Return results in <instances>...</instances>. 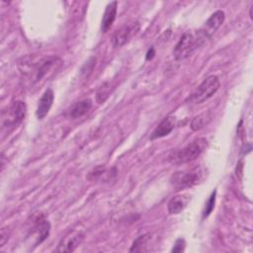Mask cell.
<instances>
[{"label":"cell","instance_id":"obj_7","mask_svg":"<svg viewBox=\"0 0 253 253\" xmlns=\"http://www.w3.org/2000/svg\"><path fill=\"white\" fill-rule=\"evenodd\" d=\"M140 25L138 22L133 21L130 23H127L121 27L119 30L115 32V34L112 37V43L114 47H121L125 43H126L133 36L137 34L139 31Z\"/></svg>","mask_w":253,"mask_h":253},{"label":"cell","instance_id":"obj_19","mask_svg":"<svg viewBox=\"0 0 253 253\" xmlns=\"http://www.w3.org/2000/svg\"><path fill=\"white\" fill-rule=\"evenodd\" d=\"M106 173V170L103 166H98L96 167L95 169H93L87 176V179L90 180V181H94V180H97L99 177L102 176V174H105Z\"/></svg>","mask_w":253,"mask_h":253},{"label":"cell","instance_id":"obj_3","mask_svg":"<svg viewBox=\"0 0 253 253\" xmlns=\"http://www.w3.org/2000/svg\"><path fill=\"white\" fill-rule=\"evenodd\" d=\"M207 144L208 141L206 138H198L183 148L171 151L167 156V160L177 165L191 162L201 155Z\"/></svg>","mask_w":253,"mask_h":253},{"label":"cell","instance_id":"obj_15","mask_svg":"<svg viewBox=\"0 0 253 253\" xmlns=\"http://www.w3.org/2000/svg\"><path fill=\"white\" fill-rule=\"evenodd\" d=\"M212 120V114L211 112H204L196 116L191 122V128L193 130H200L207 126Z\"/></svg>","mask_w":253,"mask_h":253},{"label":"cell","instance_id":"obj_20","mask_svg":"<svg viewBox=\"0 0 253 253\" xmlns=\"http://www.w3.org/2000/svg\"><path fill=\"white\" fill-rule=\"evenodd\" d=\"M185 246H186V242L183 238H179L175 241L174 246L172 248V252H183L185 250Z\"/></svg>","mask_w":253,"mask_h":253},{"label":"cell","instance_id":"obj_6","mask_svg":"<svg viewBox=\"0 0 253 253\" xmlns=\"http://www.w3.org/2000/svg\"><path fill=\"white\" fill-rule=\"evenodd\" d=\"M219 86L220 82L218 77L216 75H210L192 93L189 100L193 104H202L215 94L219 89Z\"/></svg>","mask_w":253,"mask_h":253},{"label":"cell","instance_id":"obj_21","mask_svg":"<svg viewBox=\"0 0 253 253\" xmlns=\"http://www.w3.org/2000/svg\"><path fill=\"white\" fill-rule=\"evenodd\" d=\"M9 235H10V232L8 230V228L6 227H2L1 229V232H0V246H4V244L6 243V241L8 240L9 238Z\"/></svg>","mask_w":253,"mask_h":253},{"label":"cell","instance_id":"obj_11","mask_svg":"<svg viewBox=\"0 0 253 253\" xmlns=\"http://www.w3.org/2000/svg\"><path fill=\"white\" fill-rule=\"evenodd\" d=\"M174 127H175V118L172 116H168L164 118L159 123V125L154 128L150 138L156 139V138H160L165 135H168L174 129Z\"/></svg>","mask_w":253,"mask_h":253},{"label":"cell","instance_id":"obj_8","mask_svg":"<svg viewBox=\"0 0 253 253\" xmlns=\"http://www.w3.org/2000/svg\"><path fill=\"white\" fill-rule=\"evenodd\" d=\"M84 234L79 231H70L66 236H64L59 242L56 251L58 252H71L82 242Z\"/></svg>","mask_w":253,"mask_h":253},{"label":"cell","instance_id":"obj_13","mask_svg":"<svg viewBox=\"0 0 253 253\" xmlns=\"http://www.w3.org/2000/svg\"><path fill=\"white\" fill-rule=\"evenodd\" d=\"M92 108V101L89 98L76 102L69 110V116L72 119H77L87 114Z\"/></svg>","mask_w":253,"mask_h":253},{"label":"cell","instance_id":"obj_2","mask_svg":"<svg viewBox=\"0 0 253 253\" xmlns=\"http://www.w3.org/2000/svg\"><path fill=\"white\" fill-rule=\"evenodd\" d=\"M208 39L209 38L203 33L201 29L186 32L174 47L173 54L175 58L177 60H183L189 57L196 49L204 44Z\"/></svg>","mask_w":253,"mask_h":253},{"label":"cell","instance_id":"obj_4","mask_svg":"<svg viewBox=\"0 0 253 253\" xmlns=\"http://www.w3.org/2000/svg\"><path fill=\"white\" fill-rule=\"evenodd\" d=\"M27 113L26 104L23 101L13 102L7 110L2 112L1 116V126L2 130L7 129L8 131L13 130L17 127L24 120Z\"/></svg>","mask_w":253,"mask_h":253},{"label":"cell","instance_id":"obj_10","mask_svg":"<svg viewBox=\"0 0 253 253\" xmlns=\"http://www.w3.org/2000/svg\"><path fill=\"white\" fill-rule=\"evenodd\" d=\"M53 99H54L53 91L51 89L45 90L44 93L42 94V96L41 97V99L39 100V104H38L37 111H36V116L39 120L43 119L48 114V112L52 106Z\"/></svg>","mask_w":253,"mask_h":253},{"label":"cell","instance_id":"obj_9","mask_svg":"<svg viewBox=\"0 0 253 253\" xmlns=\"http://www.w3.org/2000/svg\"><path fill=\"white\" fill-rule=\"evenodd\" d=\"M224 19V12L221 10H217L211 15V17L206 21L204 27L201 30L210 39L216 32V30L223 24Z\"/></svg>","mask_w":253,"mask_h":253},{"label":"cell","instance_id":"obj_18","mask_svg":"<svg viewBox=\"0 0 253 253\" xmlns=\"http://www.w3.org/2000/svg\"><path fill=\"white\" fill-rule=\"evenodd\" d=\"M215 195H216V192L213 191L211 193V195L210 196L206 206H205V210L203 211V217H207L210 215V213L212 211L213 208H214V204H215Z\"/></svg>","mask_w":253,"mask_h":253},{"label":"cell","instance_id":"obj_16","mask_svg":"<svg viewBox=\"0 0 253 253\" xmlns=\"http://www.w3.org/2000/svg\"><path fill=\"white\" fill-rule=\"evenodd\" d=\"M149 240H150V234L149 233H146V234H143V235L137 237L133 241L129 251L130 252H143V251H146L147 250V248H146L147 245L146 244L148 243Z\"/></svg>","mask_w":253,"mask_h":253},{"label":"cell","instance_id":"obj_12","mask_svg":"<svg viewBox=\"0 0 253 253\" xmlns=\"http://www.w3.org/2000/svg\"><path fill=\"white\" fill-rule=\"evenodd\" d=\"M117 8H118V2L114 1L111 2L107 5L104 15H103V19H102V32L106 33L111 26L113 25L115 19H116V15H117Z\"/></svg>","mask_w":253,"mask_h":253},{"label":"cell","instance_id":"obj_1","mask_svg":"<svg viewBox=\"0 0 253 253\" xmlns=\"http://www.w3.org/2000/svg\"><path fill=\"white\" fill-rule=\"evenodd\" d=\"M59 63L60 59L56 56L28 55L19 61V69L24 77L36 83L53 72L52 70H55Z\"/></svg>","mask_w":253,"mask_h":253},{"label":"cell","instance_id":"obj_22","mask_svg":"<svg viewBox=\"0 0 253 253\" xmlns=\"http://www.w3.org/2000/svg\"><path fill=\"white\" fill-rule=\"evenodd\" d=\"M154 53H155V52H154V49L151 47V48H150V49L147 51V53H146V59H147V60L151 59V58L153 57Z\"/></svg>","mask_w":253,"mask_h":253},{"label":"cell","instance_id":"obj_5","mask_svg":"<svg viewBox=\"0 0 253 253\" xmlns=\"http://www.w3.org/2000/svg\"><path fill=\"white\" fill-rule=\"evenodd\" d=\"M203 177V170L200 167H196L191 170H184L173 173L170 181L173 188L179 191L197 185L202 181Z\"/></svg>","mask_w":253,"mask_h":253},{"label":"cell","instance_id":"obj_17","mask_svg":"<svg viewBox=\"0 0 253 253\" xmlns=\"http://www.w3.org/2000/svg\"><path fill=\"white\" fill-rule=\"evenodd\" d=\"M112 91V88H111V83L109 82H106L104 83L97 91V94H96V98H97V102L98 103H104L107 98L109 97L110 93Z\"/></svg>","mask_w":253,"mask_h":253},{"label":"cell","instance_id":"obj_14","mask_svg":"<svg viewBox=\"0 0 253 253\" xmlns=\"http://www.w3.org/2000/svg\"><path fill=\"white\" fill-rule=\"evenodd\" d=\"M189 202V198L185 195H178L173 197L167 205V209L169 213L171 214H178L180 213L187 206Z\"/></svg>","mask_w":253,"mask_h":253}]
</instances>
